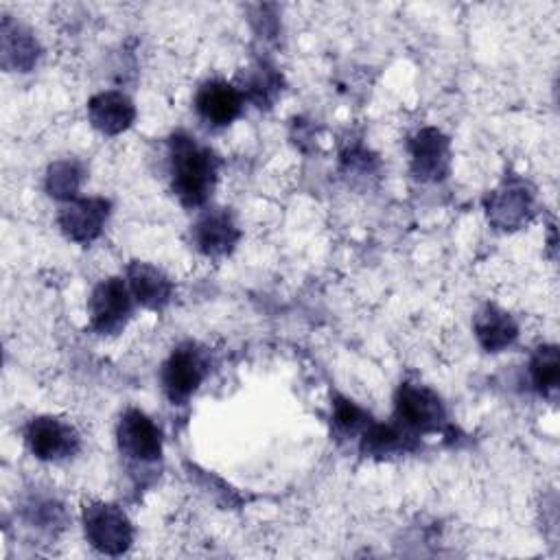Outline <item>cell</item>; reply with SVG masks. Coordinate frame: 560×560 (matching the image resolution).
I'll return each mask as SVG.
<instances>
[{
	"instance_id": "cell-1",
	"label": "cell",
	"mask_w": 560,
	"mask_h": 560,
	"mask_svg": "<svg viewBox=\"0 0 560 560\" xmlns=\"http://www.w3.org/2000/svg\"><path fill=\"white\" fill-rule=\"evenodd\" d=\"M166 147L173 195L184 208L206 206L219 179V155L182 129L168 138Z\"/></svg>"
},
{
	"instance_id": "cell-2",
	"label": "cell",
	"mask_w": 560,
	"mask_h": 560,
	"mask_svg": "<svg viewBox=\"0 0 560 560\" xmlns=\"http://www.w3.org/2000/svg\"><path fill=\"white\" fill-rule=\"evenodd\" d=\"M210 374V357L208 352L195 343L186 341L173 348L168 359L162 363L160 383L166 398L173 405H184L199 389V385Z\"/></svg>"
},
{
	"instance_id": "cell-3",
	"label": "cell",
	"mask_w": 560,
	"mask_h": 560,
	"mask_svg": "<svg viewBox=\"0 0 560 560\" xmlns=\"http://www.w3.org/2000/svg\"><path fill=\"white\" fill-rule=\"evenodd\" d=\"M136 298L127 284V280L118 276H109L101 280L88 300V315H90V330L109 337L122 332L127 322L133 315Z\"/></svg>"
},
{
	"instance_id": "cell-4",
	"label": "cell",
	"mask_w": 560,
	"mask_h": 560,
	"mask_svg": "<svg viewBox=\"0 0 560 560\" xmlns=\"http://www.w3.org/2000/svg\"><path fill=\"white\" fill-rule=\"evenodd\" d=\"M83 532L88 542L107 556H120L133 542V527L122 508L105 501L83 503Z\"/></svg>"
},
{
	"instance_id": "cell-5",
	"label": "cell",
	"mask_w": 560,
	"mask_h": 560,
	"mask_svg": "<svg viewBox=\"0 0 560 560\" xmlns=\"http://www.w3.org/2000/svg\"><path fill=\"white\" fill-rule=\"evenodd\" d=\"M394 416L396 424L413 435L442 431L446 424V409L442 398L431 387L409 381L400 383L396 389Z\"/></svg>"
},
{
	"instance_id": "cell-6",
	"label": "cell",
	"mask_w": 560,
	"mask_h": 560,
	"mask_svg": "<svg viewBox=\"0 0 560 560\" xmlns=\"http://www.w3.org/2000/svg\"><path fill=\"white\" fill-rule=\"evenodd\" d=\"M24 442L33 457L42 462L72 459L81 448V435L72 422L57 416H35L24 427Z\"/></svg>"
},
{
	"instance_id": "cell-7",
	"label": "cell",
	"mask_w": 560,
	"mask_h": 560,
	"mask_svg": "<svg viewBox=\"0 0 560 560\" xmlns=\"http://www.w3.org/2000/svg\"><path fill=\"white\" fill-rule=\"evenodd\" d=\"M120 455L133 464H155L162 459V431L142 409L129 407L116 427Z\"/></svg>"
},
{
	"instance_id": "cell-8",
	"label": "cell",
	"mask_w": 560,
	"mask_h": 560,
	"mask_svg": "<svg viewBox=\"0 0 560 560\" xmlns=\"http://www.w3.org/2000/svg\"><path fill=\"white\" fill-rule=\"evenodd\" d=\"M112 203L105 197H74L61 203L57 212V225L72 243L88 245L101 236Z\"/></svg>"
},
{
	"instance_id": "cell-9",
	"label": "cell",
	"mask_w": 560,
	"mask_h": 560,
	"mask_svg": "<svg viewBox=\"0 0 560 560\" xmlns=\"http://www.w3.org/2000/svg\"><path fill=\"white\" fill-rule=\"evenodd\" d=\"M241 238V230L228 208H208L190 228L195 249L208 258H223L232 254Z\"/></svg>"
},
{
	"instance_id": "cell-10",
	"label": "cell",
	"mask_w": 560,
	"mask_h": 560,
	"mask_svg": "<svg viewBox=\"0 0 560 560\" xmlns=\"http://www.w3.org/2000/svg\"><path fill=\"white\" fill-rule=\"evenodd\" d=\"M195 112L210 127L232 125L245 105L241 90L223 79H208L195 92Z\"/></svg>"
},
{
	"instance_id": "cell-11",
	"label": "cell",
	"mask_w": 560,
	"mask_h": 560,
	"mask_svg": "<svg viewBox=\"0 0 560 560\" xmlns=\"http://www.w3.org/2000/svg\"><path fill=\"white\" fill-rule=\"evenodd\" d=\"M409 155L416 179L440 182L451 166V142L440 129L424 127L409 140Z\"/></svg>"
},
{
	"instance_id": "cell-12",
	"label": "cell",
	"mask_w": 560,
	"mask_h": 560,
	"mask_svg": "<svg viewBox=\"0 0 560 560\" xmlns=\"http://www.w3.org/2000/svg\"><path fill=\"white\" fill-rule=\"evenodd\" d=\"M88 118L103 136H118L136 120L133 101L120 90H105L88 101Z\"/></svg>"
},
{
	"instance_id": "cell-13",
	"label": "cell",
	"mask_w": 560,
	"mask_h": 560,
	"mask_svg": "<svg viewBox=\"0 0 560 560\" xmlns=\"http://www.w3.org/2000/svg\"><path fill=\"white\" fill-rule=\"evenodd\" d=\"M488 219L499 230L521 228L532 212V192L518 182H505L501 188L492 190L486 199Z\"/></svg>"
},
{
	"instance_id": "cell-14",
	"label": "cell",
	"mask_w": 560,
	"mask_h": 560,
	"mask_svg": "<svg viewBox=\"0 0 560 560\" xmlns=\"http://www.w3.org/2000/svg\"><path fill=\"white\" fill-rule=\"evenodd\" d=\"M133 298L138 304L151 311H162L171 298H173V280L155 265L133 260L127 265V276H125Z\"/></svg>"
},
{
	"instance_id": "cell-15",
	"label": "cell",
	"mask_w": 560,
	"mask_h": 560,
	"mask_svg": "<svg viewBox=\"0 0 560 560\" xmlns=\"http://www.w3.org/2000/svg\"><path fill=\"white\" fill-rule=\"evenodd\" d=\"M475 337L486 352H501L510 348L518 337V324L514 317L497 304H486L475 315Z\"/></svg>"
},
{
	"instance_id": "cell-16",
	"label": "cell",
	"mask_w": 560,
	"mask_h": 560,
	"mask_svg": "<svg viewBox=\"0 0 560 560\" xmlns=\"http://www.w3.org/2000/svg\"><path fill=\"white\" fill-rule=\"evenodd\" d=\"M280 85H282L280 72L267 61H256L238 74L236 88L241 90L245 101H252L256 107H269L280 94L282 90Z\"/></svg>"
},
{
	"instance_id": "cell-17",
	"label": "cell",
	"mask_w": 560,
	"mask_h": 560,
	"mask_svg": "<svg viewBox=\"0 0 560 560\" xmlns=\"http://www.w3.org/2000/svg\"><path fill=\"white\" fill-rule=\"evenodd\" d=\"M413 433L402 429L400 424H381V422H370V427L363 431L359 438V448L363 455L372 457H387L396 455L402 451L413 448Z\"/></svg>"
},
{
	"instance_id": "cell-18",
	"label": "cell",
	"mask_w": 560,
	"mask_h": 560,
	"mask_svg": "<svg viewBox=\"0 0 560 560\" xmlns=\"http://www.w3.org/2000/svg\"><path fill=\"white\" fill-rule=\"evenodd\" d=\"M529 378L532 387L538 392V396L547 400H556L558 387H560V357L558 346L545 343L538 346L529 359Z\"/></svg>"
},
{
	"instance_id": "cell-19",
	"label": "cell",
	"mask_w": 560,
	"mask_h": 560,
	"mask_svg": "<svg viewBox=\"0 0 560 560\" xmlns=\"http://www.w3.org/2000/svg\"><path fill=\"white\" fill-rule=\"evenodd\" d=\"M13 50H18V55L7 63V68H15V70H31L39 57V46L37 39L33 37L31 31L22 28L20 24H13L4 18L2 22V59L11 57Z\"/></svg>"
},
{
	"instance_id": "cell-20",
	"label": "cell",
	"mask_w": 560,
	"mask_h": 560,
	"mask_svg": "<svg viewBox=\"0 0 560 560\" xmlns=\"http://www.w3.org/2000/svg\"><path fill=\"white\" fill-rule=\"evenodd\" d=\"M83 177H85V171H83L81 162L70 160V158L57 160L46 171V192L50 197L59 199L61 203L70 201L77 197Z\"/></svg>"
},
{
	"instance_id": "cell-21",
	"label": "cell",
	"mask_w": 560,
	"mask_h": 560,
	"mask_svg": "<svg viewBox=\"0 0 560 560\" xmlns=\"http://www.w3.org/2000/svg\"><path fill=\"white\" fill-rule=\"evenodd\" d=\"M372 418L365 409H361L357 402H352L346 396H335L332 400V431L341 440L361 438L363 431L370 427Z\"/></svg>"
}]
</instances>
